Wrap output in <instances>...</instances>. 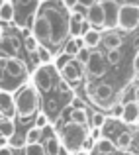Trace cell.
Instances as JSON below:
<instances>
[{
	"instance_id": "36",
	"label": "cell",
	"mask_w": 139,
	"mask_h": 155,
	"mask_svg": "<svg viewBox=\"0 0 139 155\" xmlns=\"http://www.w3.org/2000/svg\"><path fill=\"white\" fill-rule=\"evenodd\" d=\"M131 145L135 149H139V130H133L131 132Z\"/></svg>"
},
{
	"instance_id": "14",
	"label": "cell",
	"mask_w": 139,
	"mask_h": 155,
	"mask_svg": "<svg viewBox=\"0 0 139 155\" xmlns=\"http://www.w3.org/2000/svg\"><path fill=\"white\" fill-rule=\"evenodd\" d=\"M86 69L94 77H102L106 73V61H104V57H102L100 51H92L90 53V59H88V63H86Z\"/></svg>"
},
{
	"instance_id": "1",
	"label": "cell",
	"mask_w": 139,
	"mask_h": 155,
	"mask_svg": "<svg viewBox=\"0 0 139 155\" xmlns=\"http://www.w3.org/2000/svg\"><path fill=\"white\" fill-rule=\"evenodd\" d=\"M39 14H43L45 20L49 22L53 45H61V43L67 41V35H69V16H71V12L63 6V2H61V0H49L45 6L41 8Z\"/></svg>"
},
{
	"instance_id": "22",
	"label": "cell",
	"mask_w": 139,
	"mask_h": 155,
	"mask_svg": "<svg viewBox=\"0 0 139 155\" xmlns=\"http://www.w3.org/2000/svg\"><path fill=\"white\" fill-rule=\"evenodd\" d=\"M14 20V2L10 0H4L2 6H0V22H12Z\"/></svg>"
},
{
	"instance_id": "27",
	"label": "cell",
	"mask_w": 139,
	"mask_h": 155,
	"mask_svg": "<svg viewBox=\"0 0 139 155\" xmlns=\"http://www.w3.org/2000/svg\"><path fill=\"white\" fill-rule=\"evenodd\" d=\"M35 57H37V61H39L41 65H49V63H51V57H53V55H51V51H49L47 47L39 45L37 49H35Z\"/></svg>"
},
{
	"instance_id": "43",
	"label": "cell",
	"mask_w": 139,
	"mask_h": 155,
	"mask_svg": "<svg viewBox=\"0 0 139 155\" xmlns=\"http://www.w3.org/2000/svg\"><path fill=\"white\" fill-rule=\"evenodd\" d=\"M2 2H4V0H0V6H2Z\"/></svg>"
},
{
	"instance_id": "13",
	"label": "cell",
	"mask_w": 139,
	"mask_h": 155,
	"mask_svg": "<svg viewBox=\"0 0 139 155\" xmlns=\"http://www.w3.org/2000/svg\"><path fill=\"white\" fill-rule=\"evenodd\" d=\"M86 20L88 24H90L92 30H98L100 31V28H104V12H102V4L100 2H94L88 6V12H86Z\"/></svg>"
},
{
	"instance_id": "18",
	"label": "cell",
	"mask_w": 139,
	"mask_h": 155,
	"mask_svg": "<svg viewBox=\"0 0 139 155\" xmlns=\"http://www.w3.org/2000/svg\"><path fill=\"white\" fill-rule=\"evenodd\" d=\"M0 136L6 137L8 141L14 140V136H16V124H14V120L0 116Z\"/></svg>"
},
{
	"instance_id": "4",
	"label": "cell",
	"mask_w": 139,
	"mask_h": 155,
	"mask_svg": "<svg viewBox=\"0 0 139 155\" xmlns=\"http://www.w3.org/2000/svg\"><path fill=\"white\" fill-rule=\"evenodd\" d=\"M0 69L10 77L12 81L24 84L27 81V69L26 63L18 57H0Z\"/></svg>"
},
{
	"instance_id": "10",
	"label": "cell",
	"mask_w": 139,
	"mask_h": 155,
	"mask_svg": "<svg viewBox=\"0 0 139 155\" xmlns=\"http://www.w3.org/2000/svg\"><path fill=\"white\" fill-rule=\"evenodd\" d=\"M41 147L43 151H45V155H61V143H59V137L55 136L53 132H49V126L47 128H43V134H41Z\"/></svg>"
},
{
	"instance_id": "8",
	"label": "cell",
	"mask_w": 139,
	"mask_h": 155,
	"mask_svg": "<svg viewBox=\"0 0 139 155\" xmlns=\"http://www.w3.org/2000/svg\"><path fill=\"white\" fill-rule=\"evenodd\" d=\"M35 8H37V0H16L14 4V20L18 22L20 28H26L30 20L34 18Z\"/></svg>"
},
{
	"instance_id": "29",
	"label": "cell",
	"mask_w": 139,
	"mask_h": 155,
	"mask_svg": "<svg viewBox=\"0 0 139 155\" xmlns=\"http://www.w3.org/2000/svg\"><path fill=\"white\" fill-rule=\"evenodd\" d=\"M90 49H86V47H82V49H79V53H76V57H75V61H79L80 65H86L88 63V59H90Z\"/></svg>"
},
{
	"instance_id": "2",
	"label": "cell",
	"mask_w": 139,
	"mask_h": 155,
	"mask_svg": "<svg viewBox=\"0 0 139 155\" xmlns=\"http://www.w3.org/2000/svg\"><path fill=\"white\" fill-rule=\"evenodd\" d=\"M88 141V128L84 126H76L73 122H67L61 130V149L65 153H71V155H76L82 149V145Z\"/></svg>"
},
{
	"instance_id": "24",
	"label": "cell",
	"mask_w": 139,
	"mask_h": 155,
	"mask_svg": "<svg viewBox=\"0 0 139 155\" xmlns=\"http://www.w3.org/2000/svg\"><path fill=\"white\" fill-rule=\"evenodd\" d=\"M116 149H121V151H128L129 147H131V130L129 132H121L120 136H118L116 140Z\"/></svg>"
},
{
	"instance_id": "6",
	"label": "cell",
	"mask_w": 139,
	"mask_h": 155,
	"mask_svg": "<svg viewBox=\"0 0 139 155\" xmlns=\"http://www.w3.org/2000/svg\"><path fill=\"white\" fill-rule=\"evenodd\" d=\"M55 73H57L55 67H51V65H41V67L34 73V79H31L35 91H41V92L51 91V88L55 87V79H57Z\"/></svg>"
},
{
	"instance_id": "12",
	"label": "cell",
	"mask_w": 139,
	"mask_h": 155,
	"mask_svg": "<svg viewBox=\"0 0 139 155\" xmlns=\"http://www.w3.org/2000/svg\"><path fill=\"white\" fill-rule=\"evenodd\" d=\"M61 79L63 81H69V83H76V81L82 79V73H84V67L79 63V61L71 59L63 69H61Z\"/></svg>"
},
{
	"instance_id": "41",
	"label": "cell",
	"mask_w": 139,
	"mask_h": 155,
	"mask_svg": "<svg viewBox=\"0 0 139 155\" xmlns=\"http://www.w3.org/2000/svg\"><path fill=\"white\" fill-rule=\"evenodd\" d=\"M6 145H8V140H6V137H2V136H0V147H6Z\"/></svg>"
},
{
	"instance_id": "28",
	"label": "cell",
	"mask_w": 139,
	"mask_h": 155,
	"mask_svg": "<svg viewBox=\"0 0 139 155\" xmlns=\"http://www.w3.org/2000/svg\"><path fill=\"white\" fill-rule=\"evenodd\" d=\"M24 155H45L41 143H30V145H24Z\"/></svg>"
},
{
	"instance_id": "7",
	"label": "cell",
	"mask_w": 139,
	"mask_h": 155,
	"mask_svg": "<svg viewBox=\"0 0 139 155\" xmlns=\"http://www.w3.org/2000/svg\"><path fill=\"white\" fill-rule=\"evenodd\" d=\"M31 35L35 38V41H37L39 45L47 47V49H49V45H53L51 28H49V22L45 20V16H43V14L35 16L34 24H31Z\"/></svg>"
},
{
	"instance_id": "20",
	"label": "cell",
	"mask_w": 139,
	"mask_h": 155,
	"mask_svg": "<svg viewBox=\"0 0 139 155\" xmlns=\"http://www.w3.org/2000/svg\"><path fill=\"white\" fill-rule=\"evenodd\" d=\"M69 116H71V120H69V122H73V124H76V126H84V128H88V110L86 108H82V110H71Z\"/></svg>"
},
{
	"instance_id": "34",
	"label": "cell",
	"mask_w": 139,
	"mask_h": 155,
	"mask_svg": "<svg viewBox=\"0 0 139 155\" xmlns=\"http://www.w3.org/2000/svg\"><path fill=\"white\" fill-rule=\"evenodd\" d=\"M120 59H121V51L120 49L108 51V63L110 65H118V63H120Z\"/></svg>"
},
{
	"instance_id": "19",
	"label": "cell",
	"mask_w": 139,
	"mask_h": 155,
	"mask_svg": "<svg viewBox=\"0 0 139 155\" xmlns=\"http://www.w3.org/2000/svg\"><path fill=\"white\" fill-rule=\"evenodd\" d=\"M100 39H102V31H98V30H88L86 34L82 35V43H84V47L86 49H94V47H98L100 45Z\"/></svg>"
},
{
	"instance_id": "40",
	"label": "cell",
	"mask_w": 139,
	"mask_h": 155,
	"mask_svg": "<svg viewBox=\"0 0 139 155\" xmlns=\"http://www.w3.org/2000/svg\"><path fill=\"white\" fill-rule=\"evenodd\" d=\"M133 100H135V102L139 104V87L133 88Z\"/></svg>"
},
{
	"instance_id": "26",
	"label": "cell",
	"mask_w": 139,
	"mask_h": 155,
	"mask_svg": "<svg viewBox=\"0 0 139 155\" xmlns=\"http://www.w3.org/2000/svg\"><path fill=\"white\" fill-rule=\"evenodd\" d=\"M41 134H43V130H37V128H34V126H31V128L27 130V134H26V145L39 143V141H41Z\"/></svg>"
},
{
	"instance_id": "35",
	"label": "cell",
	"mask_w": 139,
	"mask_h": 155,
	"mask_svg": "<svg viewBox=\"0 0 139 155\" xmlns=\"http://www.w3.org/2000/svg\"><path fill=\"white\" fill-rule=\"evenodd\" d=\"M71 59H73V57H69V55H65V53H61V55L57 57V61H55V71H61V69H63Z\"/></svg>"
},
{
	"instance_id": "42",
	"label": "cell",
	"mask_w": 139,
	"mask_h": 155,
	"mask_svg": "<svg viewBox=\"0 0 139 155\" xmlns=\"http://www.w3.org/2000/svg\"><path fill=\"white\" fill-rule=\"evenodd\" d=\"M0 43H2V34H0Z\"/></svg>"
},
{
	"instance_id": "32",
	"label": "cell",
	"mask_w": 139,
	"mask_h": 155,
	"mask_svg": "<svg viewBox=\"0 0 139 155\" xmlns=\"http://www.w3.org/2000/svg\"><path fill=\"white\" fill-rule=\"evenodd\" d=\"M86 12H88V6H84L82 2H76L75 6L71 8V14H76V16H82V18H86Z\"/></svg>"
},
{
	"instance_id": "25",
	"label": "cell",
	"mask_w": 139,
	"mask_h": 155,
	"mask_svg": "<svg viewBox=\"0 0 139 155\" xmlns=\"http://www.w3.org/2000/svg\"><path fill=\"white\" fill-rule=\"evenodd\" d=\"M106 124V114L104 112H94L90 118H88V126L94 130H100L102 126Z\"/></svg>"
},
{
	"instance_id": "16",
	"label": "cell",
	"mask_w": 139,
	"mask_h": 155,
	"mask_svg": "<svg viewBox=\"0 0 139 155\" xmlns=\"http://www.w3.org/2000/svg\"><path fill=\"white\" fill-rule=\"evenodd\" d=\"M121 120L128 126H135L139 122V104L135 100H129L124 104V112H121Z\"/></svg>"
},
{
	"instance_id": "38",
	"label": "cell",
	"mask_w": 139,
	"mask_h": 155,
	"mask_svg": "<svg viewBox=\"0 0 139 155\" xmlns=\"http://www.w3.org/2000/svg\"><path fill=\"white\" fill-rule=\"evenodd\" d=\"M0 155H12V147L6 145V147H0Z\"/></svg>"
},
{
	"instance_id": "21",
	"label": "cell",
	"mask_w": 139,
	"mask_h": 155,
	"mask_svg": "<svg viewBox=\"0 0 139 155\" xmlns=\"http://www.w3.org/2000/svg\"><path fill=\"white\" fill-rule=\"evenodd\" d=\"M82 22H84L82 16H76V14L69 16V34H71L73 38H80V28H82Z\"/></svg>"
},
{
	"instance_id": "3",
	"label": "cell",
	"mask_w": 139,
	"mask_h": 155,
	"mask_svg": "<svg viewBox=\"0 0 139 155\" xmlns=\"http://www.w3.org/2000/svg\"><path fill=\"white\" fill-rule=\"evenodd\" d=\"M14 106H16V116L18 118H30L37 116L39 108V92L35 91L34 84H24L22 88H18L14 94Z\"/></svg>"
},
{
	"instance_id": "39",
	"label": "cell",
	"mask_w": 139,
	"mask_h": 155,
	"mask_svg": "<svg viewBox=\"0 0 139 155\" xmlns=\"http://www.w3.org/2000/svg\"><path fill=\"white\" fill-rule=\"evenodd\" d=\"M133 69H135V73H137V75H139V51H137L135 59H133Z\"/></svg>"
},
{
	"instance_id": "31",
	"label": "cell",
	"mask_w": 139,
	"mask_h": 155,
	"mask_svg": "<svg viewBox=\"0 0 139 155\" xmlns=\"http://www.w3.org/2000/svg\"><path fill=\"white\" fill-rule=\"evenodd\" d=\"M47 126H49V116H47V114H37V116H35V124H34V128L43 130V128H47Z\"/></svg>"
},
{
	"instance_id": "37",
	"label": "cell",
	"mask_w": 139,
	"mask_h": 155,
	"mask_svg": "<svg viewBox=\"0 0 139 155\" xmlns=\"http://www.w3.org/2000/svg\"><path fill=\"white\" fill-rule=\"evenodd\" d=\"M61 2H63V6H65V8L69 10V8H73V6H75L76 2H79V0H61Z\"/></svg>"
},
{
	"instance_id": "23",
	"label": "cell",
	"mask_w": 139,
	"mask_h": 155,
	"mask_svg": "<svg viewBox=\"0 0 139 155\" xmlns=\"http://www.w3.org/2000/svg\"><path fill=\"white\" fill-rule=\"evenodd\" d=\"M94 149H96V153H102V155H110L116 151V145H114L112 140H108V137H104V140H98L96 145H94Z\"/></svg>"
},
{
	"instance_id": "5",
	"label": "cell",
	"mask_w": 139,
	"mask_h": 155,
	"mask_svg": "<svg viewBox=\"0 0 139 155\" xmlns=\"http://www.w3.org/2000/svg\"><path fill=\"white\" fill-rule=\"evenodd\" d=\"M139 26V6L137 4H124L118 14V28L124 31H131Z\"/></svg>"
},
{
	"instance_id": "30",
	"label": "cell",
	"mask_w": 139,
	"mask_h": 155,
	"mask_svg": "<svg viewBox=\"0 0 139 155\" xmlns=\"http://www.w3.org/2000/svg\"><path fill=\"white\" fill-rule=\"evenodd\" d=\"M24 45H26V49L30 51V53H35V49L39 47V43L35 41V38L30 34V35H26V39H24Z\"/></svg>"
},
{
	"instance_id": "17",
	"label": "cell",
	"mask_w": 139,
	"mask_h": 155,
	"mask_svg": "<svg viewBox=\"0 0 139 155\" xmlns=\"http://www.w3.org/2000/svg\"><path fill=\"white\" fill-rule=\"evenodd\" d=\"M100 43H104V47H106L108 51L120 49V45H121V35L118 34L116 30H108V31H104V34H102Z\"/></svg>"
},
{
	"instance_id": "9",
	"label": "cell",
	"mask_w": 139,
	"mask_h": 155,
	"mask_svg": "<svg viewBox=\"0 0 139 155\" xmlns=\"http://www.w3.org/2000/svg\"><path fill=\"white\" fill-rule=\"evenodd\" d=\"M102 4V12H104V28L108 30H116L118 28V14H120V4L114 0H104Z\"/></svg>"
},
{
	"instance_id": "15",
	"label": "cell",
	"mask_w": 139,
	"mask_h": 155,
	"mask_svg": "<svg viewBox=\"0 0 139 155\" xmlns=\"http://www.w3.org/2000/svg\"><path fill=\"white\" fill-rule=\"evenodd\" d=\"M0 116L2 118H14L16 116V106H14V94L0 91Z\"/></svg>"
},
{
	"instance_id": "33",
	"label": "cell",
	"mask_w": 139,
	"mask_h": 155,
	"mask_svg": "<svg viewBox=\"0 0 139 155\" xmlns=\"http://www.w3.org/2000/svg\"><path fill=\"white\" fill-rule=\"evenodd\" d=\"M108 110H110V116H112V118H121V112H124V104H121V102H114Z\"/></svg>"
},
{
	"instance_id": "11",
	"label": "cell",
	"mask_w": 139,
	"mask_h": 155,
	"mask_svg": "<svg viewBox=\"0 0 139 155\" xmlns=\"http://www.w3.org/2000/svg\"><path fill=\"white\" fill-rule=\"evenodd\" d=\"M90 96L94 98V102L110 108V102H112V98H114V88L110 87L108 83H100L94 88H90Z\"/></svg>"
}]
</instances>
